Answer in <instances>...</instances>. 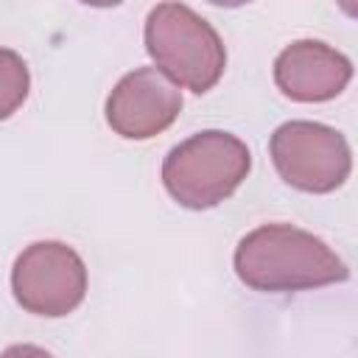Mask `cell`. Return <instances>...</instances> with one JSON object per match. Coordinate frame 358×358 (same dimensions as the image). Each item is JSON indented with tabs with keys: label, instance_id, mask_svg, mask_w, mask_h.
<instances>
[{
	"label": "cell",
	"instance_id": "1",
	"mask_svg": "<svg viewBox=\"0 0 358 358\" xmlns=\"http://www.w3.org/2000/svg\"><path fill=\"white\" fill-rule=\"evenodd\" d=\"M232 266L246 288L263 294L310 291L350 280L336 249L294 224H263L246 232L235 246Z\"/></svg>",
	"mask_w": 358,
	"mask_h": 358
},
{
	"label": "cell",
	"instance_id": "4",
	"mask_svg": "<svg viewBox=\"0 0 358 358\" xmlns=\"http://www.w3.org/2000/svg\"><path fill=\"white\" fill-rule=\"evenodd\" d=\"M268 157L285 185L316 196L338 190L352 171L347 137L316 120H288L277 126L268 140Z\"/></svg>",
	"mask_w": 358,
	"mask_h": 358
},
{
	"label": "cell",
	"instance_id": "3",
	"mask_svg": "<svg viewBox=\"0 0 358 358\" xmlns=\"http://www.w3.org/2000/svg\"><path fill=\"white\" fill-rule=\"evenodd\" d=\"M252 171L249 145L221 129H204L173 145L162 159L168 196L187 210H210L229 199Z\"/></svg>",
	"mask_w": 358,
	"mask_h": 358
},
{
	"label": "cell",
	"instance_id": "6",
	"mask_svg": "<svg viewBox=\"0 0 358 358\" xmlns=\"http://www.w3.org/2000/svg\"><path fill=\"white\" fill-rule=\"evenodd\" d=\"M106 123L123 140H151L182 112V90L157 67H134L106 98Z\"/></svg>",
	"mask_w": 358,
	"mask_h": 358
},
{
	"label": "cell",
	"instance_id": "5",
	"mask_svg": "<svg viewBox=\"0 0 358 358\" xmlns=\"http://www.w3.org/2000/svg\"><path fill=\"white\" fill-rule=\"evenodd\" d=\"M11 294L17 305L34 316H67L87 296V266L73 246L36 241L14 260Z\"/></svg>",
	"mask_w": 358,
	"mask_h": 358
},
{
	"label": "cell",
	"instance_id": "2",
	"mask_svg": "<svg viewBox=\"0 0 358 358\" xmlns=\"http://www.w3.org/2000/svg\"><path fill=\"white\" fill-rule=\"evenodd\" d=\"M145 50L159 73L196 95L210 92L227 67L218 31L185 3H157L143 28Z\"/></svg>",
	"mask_w": 358,
	"mask_h": 358
},
{
	"label": "cell",
	"instance_id": "9",
	"mask_svg": "<svg viewBox=\"0 0 358 358\" xmlns=\"http://www.w3.org/2000/svg\"><path fill=\"white\" fill-rule=\"evenodd\" d=\"M0 358H53V355L36 344H11L8 350L0 352Z\"/></svg>",
	"mask_w": 358,
	"mask_h": 358
},
{
	"label": "cell",
	"instance_id": "7",
	"mask_svg": "<svg viewBox=\"0 0 358 358\" xmlns=\"http://www.w3.org/2000/svg\"><path fill=\"white\" fill-rule=\"evenodd\" d=\"M350 81L352 62L322 39H296L274 59V84L296 103L333 101Z\"/></svg>",
	"mask_w": 358,
	"mask_h": 358
},
{
	"label": "cell",
	"instance_id": "8",
	"mask_svg": "<svg viewBox=\"0 0 358 358\" xmlns=\"http://www.w3.org/2000/svg\"><path fill=\"white\" fill-rule=\"evenodd\" d=\"M28 90L31 73L25 59L11 48H0V120H8L25 103Z\"/></svg>",
	"mask_w": 358,
	"mask_h": 358
}]
</instances>
